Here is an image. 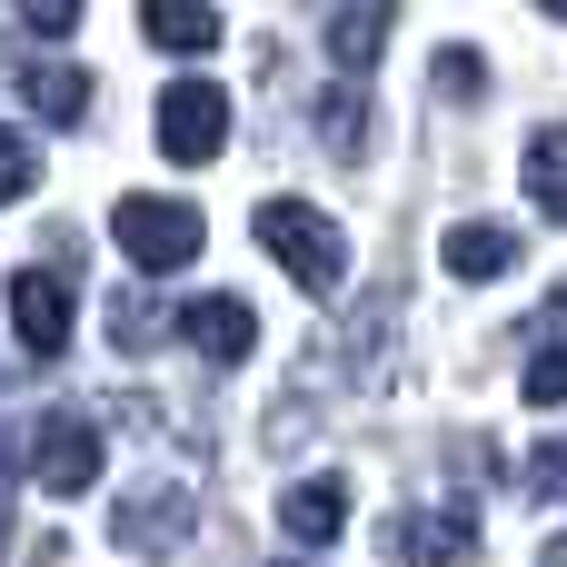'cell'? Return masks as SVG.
<instances>
[{"label": "cell", "mask_w": 567, "mask_h": 567, "mask_svg": "<svg viewBox=\"0 0 567 567\" xmlns=\"http://www.w3.org/2000/svg\"><path fill=\"white\" fill-rule=\"evenodd\" d=\"M249 229H259V249H269L309 299H329V289L349 279V229H339L319 199H259V209H249Z\"/></svg>", "instance_id": "cell-1"}, {"label": "cell", "mask_w": 567, "mask_h": 567, "mask_svg": "<svg viewBox=\"0 0 567 567\" xmlns=\"http://www.w3.org/2000/svg\"><path fill=\"white\" fill-rule=\"evenodd\" d=\"M110 239L130 249V269H189L209 229H199L189 199H150V189H130V199L110 209Z\"/></svg>", "instance_id": "cell-2"}, {"label": "cell", "mask_w": 567, "mask_h": 567, "mask_svg": "<svg viewBox=\"0 0 567 567\" xmlns=\"http://www.w3.org/2000/svg\"><path fill=\"white\" fill-rule=\"evenodd\" d=\"M159 150L189 159V169L219 159V150H229V90H219V80H169V90H159Z\"/></svg>", "instance_id": "cell-3"}, {"label": "cell", "mask_w": 567, "mask_h": 567, "mask_svg": "<svg viewBox=\"0 0 567 567\" xmlns=\"http://www.w3.org/2000/svg\"><path fill=\"white\" fill-rule=\"evenodd\" d=\"M110 548H130V558H179V548H189V488H179V478L130 488V498L110 508Z\"/></svg>", "instance_id": "cell-4"}, {"label": "cell", "mask_w": 567, "mask_h": 567, "mask_svg": "<svg viewBox=\"0 0 567 567\" xmlns=\"http://www.w3.org/2000/svg\"><path fill=\"white\" fill-rule=\"evenodd\" d=\"M30 478H40L50 498H80V488L100 478V429H90L80 409H50V419L30 429Z\"/></svg>", "instance_id": "cell-5"}, {"label": "cell", "mask_w": 567, "mask_h": 567, "mask_svg": "<svg viewBox=\"0 0 567 567\" xmlns=\"http://www.w3.org/2000/svg\"><path fill=\"white\" fill-rule=\"evenodd\" d=\"M379 538H389V558H399V567H458V558H478V518H468V508H399Z\"/></svg>", "instance_id": "cell-6"}, {"label": "cell", "mask_w": 567, "mask_h": 567, "mask_svg": "<svg viewBox=\"0 0 567 567\" xmlns=\"http://www.w3.org/2000/svg\"><path fill=\"white\" fill-rule=\"evenodd\" d=\"M10 329H20V349H30V369H50V359L70 349V279H60V269H20V279H10Z\"/></svg>", "instance_id": "cell-7"}, {"label": "cell", "mask_w": 567, "mask_h": 567, "mask_svg": "<svg viewBox=\"0 0 567 567\" xmlns=\"http://www.w3.org/2000/svg\"><path fill=\"white\" fill-rule=\"evenodd\" d=\"M179 339H189L199 359L239 369V359L259 349V319H249V299H189V309H179Z\"/></svg>", "instance_id": "cell-8"}, {"label": "cell", "mask_w": 567, "mask_h": 567, "mask_svg": "<svg viewBox=\"0 0 567 567\" xmlns=\"http://www.w3.org/2000/svg\"><path fill=\"white\" fill-rule=\"evenodd\" d=\"M528 409H567V279L548 289V309H538V329H528Z\"/></svg>", "instance_id": "cell-9"}, {"label": "cell", "mask_w": 567, "mask_h": 567, "mask_svg": "<svg viewBox=\"0 0 567 567\" xmlns=\"http://www.w3.org/2000/svg\"><path fill=\"white\" fill-rule=\"evenodd\" d=\"M439 269H449V279H508V269H518V229H498V219H458V229L439 239Z\"/></svg>", "instance_id": "cell-10"}, {"label": "cell", "mask_w": 567, "mask_h": 567, "mask_svg": "<svg viewBox=\"0 0 567 567\" xmlns=\"http://www.w3.org/2000/svg\"><path fill=\"white\" fill-rule=\"evenodd\" d=\"M140 30H150V50H169V60H209V50H219V10H209V0H140Z\"/></svg>", "instance_id": "cell-11"}, {"label": "cell", "mask_w": 567, "mask_h": 567, "mask_svg": "<svg viewBox=\"0 0 567 567\" xmlns=\"http://www.w3.org/2000/svg\"><path fill=\"white\" fill-rule=\"evenodd\" d=\"M279 528H289L299 548H329V538L349 528V478H299V488L279 498Z\"/></svg>", "instance_id": "cell-12"}, {"label": "cell", "mask_w": 567, "mask_h": 567, "mask_svg": "<svg viewBox=\"0 0 567 567\" xmlns=\"http://www.w3.org/2000/svg\"><path fill=\"white\" fill-rule=\"evenodd\" d=\"M389 20H399L389 0H359V10H339V20H329V60H339V70H369V60L389 50Z\"/></svg>", "instance_id": "cell-13"}, {"label": "cell", "mask_w": 567, "mask_h": 567, "mask_svg": "<svg viewBox=\"0 0 567 567\" xmlns=\"http://www.w3.org/2000/svg\"><path fill=\"white\" fill-rule=\"evenodd\" d=\"M20 100H30L40 120H80V110H90V70H70V60H30V70H20Z\"/></svg>", "instance_id": "cell-14"}, {"label": "cell", "mask_w": 567, "mask_h": 567, "mask_svg": "<svg viewBox=\"0 0 567 567\" xmlns=\"http://www.w3.org/2000/svg\"><path fill=\"white\" fill-rule=\"evenodd\" d=\"M528 199H538V209H548V219L567 229V120L528 140Z\"/></svg>", "instance_id": "cell-15"}, {"label": "cell", "mask_w": 567, "mask_h": 567, "mask_svg": "<svg viewBox=\"0 0 567 567\" xmlns=\"http://www.w3.org/2000/svg\"><path fill=\"white\" fill-rule=\"evenodd\" d=\"M369 120H379V110H369L359 90H329V100H319V140H329L339 159H369Z\"/></svg>", "instance_id": "cell-16"}, {"label": "cell", "mask_w": 567, "mask_h": 567, "mask_svg": "<svg viewBox=\"0 0 567 567\" xmlns=\"http://www.w3.org/2000/svg\"><path fill=\"white\" fill-rule=\"evenodd\" d=\"M159 329H179V319H169L150 289H120V299H110V339H120V349H150Z\"/></svg>", "instance_id": "cell-17"}, {"label": "cell", "mask_w": 567, "mask_h": 567, "mask_svg": "<svg viewBox=\"0 0 567 567\" xmlns=\"http://www.w3.org/2000/svg\"><path fill=\"white\" fill-rule=\"evenodd\" d=\"M429 80H439V100H488V60L478 50H439Z\"/></svg>", "instance_id": "cell-18"}, {"label": "cell", "mask_w": 567, "mask_h": 567, "mask_svg": "<svg viewBox=\"0 0 567 567\" xmlns=\"http://www.w3.org/2000/svg\"><path fill=\"white\" fill-rule=\"evenodd\" d=\"M20 20H30V40H70L80 30V0H20Z\"/></svg>", "instance_id": "cell-19"}, {"label": "cell", "mask_w": 567, "mask_h": 567, "mask_svg": "<svg viewBox=\"0 0 567 567\" xmlns=\"http://www.w3.org/2000/svg\"><path fill=\"white\" fill-rule=\"evenodd\" d=\"M20 189H30V140H20V130L0 120V209H10Z\"/></svg>", "instance_id": "cell-20"}, {"label": "cell", "mask_w": 567, "mask_h": 567, "mask_svg": "<svg viewBox=\"0 0 567 567\" xmlns=\"http://www.w3.org/2000/svg\"><path fill=\"white\" fill-rule=\"evenodd\" d=\"M528 498H567V439H548V449L528 458Z\"/></svg>", "instance_id": "cell-21"}, {"label": "cell", "mask_w": 567, "mask_h": 567, "mask_svg": "<svg viewBox=\"0 0 567 567\" xmlns=\"http://www.w3.org/2000/svg\"><path fill=\"white\" fill-rule=\"evenodd\" d=\"M10 498H20V488H10V449H0V548H10Z\"/></svg>", "instance_id": "cell-22"}, {"label": "cell", "mask_w": 567, "mask_h": 567, "mask_svg": "<svg viewBox=\"0 0 567 567\" xmlns=\"http://www.w3.org/2000/svg\"><path fill=\"white\" fill-rule=\"evenodd\" d=\"M538 567H567V538H558V548H548V558H538Z\"/></svg>", "instance_id": "cell-23"}, {"label": "cell", "mask_w": 567, "mask_h": 567, "mask_svg": "<svg viewBox=\"0 0 567 567\" xmlns=\"http://www.w3.org/2000/svg\"><path fill=\"white\" fill-rule=\"evenodd\" d=\"M538 10H548V20H567V0H538Z\"/></svg>", "instance_id": "cell-24"}]
</instances>
